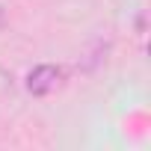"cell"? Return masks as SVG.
<instances>
[{"instance_id":"cell-1","label":"cell","mask_w":151,"mask_h":151,"mask_svg":"<svg viewBox=\"0 0 151 151\" xmlns=\"http://www.w3.org/2000/svg\"><path fill=\"white\" fill-rule=\"evenodd\" d=\"M62 80V71L56 65H39L30 71V77H27V89L33 95H50Z\"/></svg>"}]
</instances>
